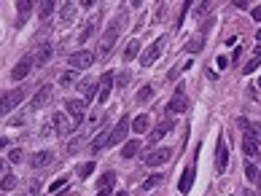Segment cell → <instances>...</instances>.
Wrapping results in <instances>:
<instances>
[{
  "instance_id": "obj_36",
  "label": "cell",
  "mask_w": 261,
  "mask_h": 196,
  "mask_svg": "<svg viewBox=\"0 0 261 196\" xmlns=\"http://www.w3.org/2000/svg\"><path fill=\"white\" fill-rule=\"evenodd\" d=\"M54 11V3H41V19H49Z\"/></svg>"
},
{
  "instance_id": "obj_10",
  "label": "cell",
  "mask_w": 261,
  "mask_h": 196,
  "mask_svg": "<svg viewBox=\"0 0 261 196\" xmlns=\"http://www.w3.org/2000/svg\"><path fill=\"white\" fill-rule=\"evenodd\" d=\"M78 91L87 97V102H94L100 97V81H78Z\"/></svg>"
},
{
  "instance_id": "obj_34",
  "label": "cell",
  "mask_w": 261,
  "mask_h": 196,
  "mask_svg": "<svg viewBox=\"0 0 261 196\" xmlns=\"http://www.w3.org/2000/svg\"><path fill=\"white\" fill-rule=\"evenodd\" d=\"M65 183H67V175H59V177H57V180L52 183V186H49V191H59V188L65 186Z\"/></svg>"
},
{
  "instance_id": "obj_30",
  "label": "cell",
  "mask_w": 261,
  "mask_h": 196,
  "mask_svg": "<svg viewBox=\"0 0 261 196\" xmlns=\"http://www.w3.org/2000/svg\"><path fill=\"white\" fill-rule=\"evenodd\" d=\"M14 186H16V177H14V175H3V183H0V188H3V191H11Z\"/></svg>"
},
{
  "instance_id": "obj_37",
  "label": "cell",
  "mask_w": 261,
  "mask_h": 196,
  "mask_svg": "<svg viewBox=\"0 0 261 196\" xmlns=\"http://www.w3.org/2000/svg\"><path fill=\"white\" fill-rule=\"evenodd\" d=\"M251 16H253V19H256V22H261V5H256V8L251 11Z\"/></svg>"
},
{
  "instance_id": "obj_14",
  "label": "cell",
  "mask_w": 261,
  "mask_h": 196,
  "mask_svg": "<svg viewBox=\"0 0 261 196\" xmlns=\"http://www.w3.org/2000/svg\"><path fill=\"white\" fill-rule=\"evenodd\" d=\"M226 164H229V151H226V142L218 140V148H215V167H218V172H224Z\"/></svg>"
},
{
  "instance_id": "obj_35",
  "label": "cell",
  "mask_w": 261,
  "mask_h": 196,
  "mask_svg": "<svg viewBox=\"0 0 261 196\" xmlns=\"http://www.w3.org/2000/svg\"><path fill=\"white\" fill-rule=\"evenodd\" d=\"M73 14H76V5H70V3L62 5V19H73Z\"/></svg>"
},
{
  "instance_id": "obj_42",
  "label": "cell",
  "mask_w": 261,
  "mask_h": 196,
  "mask_svg": "<svg viewBox=\"0 0 261 196\" xmlns=\"http://www.w3.org/2000/svg\"><path fill=\"white\" fill-rule=\"evenodd\" d=\"M256 56H259V59H261V43L256 46Z\"/></svg>"
},
{
  "instance_id": "obj_19",
  "label": "cell",
  "mask_w": 261,
  "mask_h": 196,
  "mask_svg": "<svg viewBox=\"0 0 261 196\" xmlns=\"http://www.w3.org/2000/svg\"><path fill=\"white\" fill-rule=\"evenodd\" d=\"M140 145H143L140 140H129V142H124V148H121V156H124V159H135V156L140 153Z\"/></svg>"
},
{
  "instance_id": "obj_25",
  "label": "cell",
  "mask_w": 261,
  "mask_h": 196,
  "mask_svg": "<svg viewBox=\"0 0 261 196\" xmlns=\"http://www.w3.org/2000/svg\"><path fill=\"white\" fill-rule=\"evenodd\" d=\"M94 167H97L94 161H84V164L78 167V177H89V175L94 172Z\"/></svg>"
},
{
  "instance_id": "obj_7",
  "label": "cell",
  "mask_w": 261,
  "mask_h": 196,
  "mask_svg": "<svg viewBox=\"0 0 261 196\" xmlns=\"http://www.w3.org/2000/svg\"><path fill=\"white\" fill-rule=\"evenodd\" d=\"M32 67H35V56H32V54H30V56H22V59L14 65V70H11V78H14V81L27 78V76H30Z\"/></svg>"
},
{
  "instance_id": "obj_16",
  "label": "cell",
  "mask_w": 261,
  "mask_h": 196,
  "mask_svg": "<svg viewBox=\"0 0 261 196\" xmlns=\"http://www.w3.org/2000/svg\"><path fill=\"white\" fill-rule=\"evenodd\" d=\"M111 89H113V73H105V76L100 78V97H97V102H105L108 97H111Z\"/></svg>"
},
{
  "instance_id": "obj_27",
  "label": "cell",
  "mask_w": 261,
  "mask_h": 196,
  "mask_svg": "<svg viewBox=\"0 0 261 196\" xmlns=\"http://www.w3.org/2000/svg\"><path fill=\"white\" fill-rule=\"evenodd\" d=\"M245 175H248V180H259V167L253 164V161L245 164Z\"/></svg>"
},
{
  "instance_id": "obj_3",
  "label": "cell",
  "mask_w": 261,
  "mask_h": 196,
  "mask_svg": "<svg viewBox=\"0 0 261 196\" xmlns=\"http://www.w3.org/2000/svg\"><path fill=\"white\" fill-rule=\"evenodd\" d=\"M129 126H132V121H129V116H121L118 118V124L113 126L111 132H108V145H121L124 137H127Z\"/></svg>"
},
{
  "instance_id": "obj_39",
  "label": "cell",
  "mask_w": 261,
  "mask_h": 196,
  "mask_svg": "<svg viewBox=\"0 0 261 196\" xmlns=\"http://www.w3.org/2000/svg\"><path fill=\"white\" fill-rule=\"evenodd\" d=\"M226 65H229V59H226V56H218V67H221V70H224Z\"/></svg>"
},
{
  "instance_id": "obj_9",
  "label": "cell",
  "mask_w": 261,
  "mask_h": 196,
  "mask_svg": "<svg viewBox=\"0 0 261 196\" xmlns=\"http://www.w3.org/2000/svg\"><path fill=\"white\" fill-rule=\"evenodd\" d=\"M186 108H189V97H186L183 86H178V89H175V94H173V100H170V105H167V111L170 113H183Z\"/></svg>"
},
{
  "instance_id": "obj_8",
  "label": "cell",
  "mask_w": 261,
  "mask_h": 196,
  "mask_svg": "<svg viewBox=\"0 0 261 196\" xmlns=\"http://www.w3.org/2000/svg\"><path fill=\"white\" fill-rule=\"evenodd\" d=\"M162 49H164V38H159L156 43H151L148 49H145V54L140 56V65H143V67H151V65L159 59V56H162Z\"/></svg>"
},
{
  "instance_id": "obj_33",
  "label": "cell",
  "mask_w": 261,
  "mask_h": 196,
  "mask_svg": "<svg viewBox=\"0 0 261 196\" xmlns=\"http://www.w3.org/2000/svg\"><path fill=\"white\" fill-rule=\"evenodd\" d=\"M22 159H25V153H22V151H19V148H14V151H11V153H8V161H11V164H19V161H22Z\"/></svg>"
},
{
  "instance_id": "obj_24",
  "label": "cell",
  "mask_w": 261,
  "mask_h": 196,
  "mask_svg": "<svg viewBox=\"0 0 261 196\" xmlns=\"http://www.w3.org/2000/svg\"><path fill=\"white\" fill-rule=\"evenodd\" d=\"M151 97H154V86H143V89L138 91V97H135V100H138L140 105H143V102H148Z\"/></svg>"
},
{
  "instance_id": "obj_6",
  "label": "cell",
  "mask_w": 261,
  "mask_h": 196,
  "mask_svg": "<svg viewBox=\"0 0 261 196\" xmlns=\"http://www.w3.org/2000/svg\"><path fill=\"white\" fill-rule=\"evenodd\" d=\"M173 159V148H154V151L145 156V167H162V164H167V161Z\"/></svg>"
},
{
  "instance_id": "obj_22",
  "label": "cell",
  "mask_w": 261,
  "mask_h": 196,
  "mask_svg": "<svg viewBox=\"0 0 261 196\" xmlns=\"http://www.w3.org/2000/svg\"><path fill=\"white\" fill-rule=\"evenodd\" d=\"M138 51H140V40L135 38V40H129L127 51H124V59H135V56H138Z\"/></svg>"
},
{
  "instance_id": "obj_17",
  "label": "cell",
  "mask_w": 261,
  "mask_h": 196,
  "mask_svg": "<svg viewBox=\"0 0 261 196\" xmlns=\"http://www.w3.org/2000/svg\"><path fill=\"white\" fill-rule=\"evenodd\" d=\"M191 183H194V167H186L183 175H180L178 191H180V194H189V191H191Z\"/></svg>"
},
{
  "instance_id": "obj_23",
  "label": "cell",
  "mask_w": 261,
  "mask_h": 196,
  "mask_svg": "<svg viewBox=\"0 0 261 196\" xmlns=\"http://www.w3.org/2000/svg\"><path fill=\"white\" fill-rule=\"evenodd\" d=\"M111 186H116V172H105L97 183V188H111Z\"/></svg>"
},
{
  "instance_id": "obj_18",
  "label": "cell",
  "mask_w": 261,
  "mask_h": 196,
  "mask_svg": "<svg viewBox=\"0 0 261 196\" xmlns=\"http://www.w3.org/2000/svg\"><path fill=\"white\" fill-rule=\"evenodd\" d=\"M32 56H35V65H46V62L52 59V46H49V43H41Z\"/></svg>"
},
{
  "instance_id": "obj_1",
  "label": "cell",
  "mask_w": 261,
  "mask_h": 196,
  "mask_svg": "<svg viewBox=\"0 0 261 196\" xmlns=\"http://www.w3.org/2000/svg\"><path fill=\"white\" fill-rule=\"evenodd\" d=\"M118 40V27H108V30L103 32V38H100V49H97V59H105L108 54L113 51V46H116Z\"/></svg>"
},
{
  "instance_id": "obj_29",
  "label": "cell",
  "mask_w": 261,
  "mask_h": 196,
  "mask_svg": "<svg viewBox=\"0 0 261 196\" xmlns=\"http://www.w3.org/2000/svg\"><path fill=\"white\" fill-rule=\"evenodd\" d=\"M59 84H62V86H70V84H78V81H76V70H70V73H62Z\"/></svg>"
},
{
  "instance_id": "obj_15",
  "label": "cell",
  "mask_w": 261,
  "mask_h": 196,
  "mask_svg": "<svg viewBox=\"0 0 261 196\" xmlns=\"http://www.w3.org/2000/svg\"><path fill=\"white\" fill-rule=\"evenodd\" d=\"M52 161H54V153L52 151H38L35 156L30 159V164L35 167V169H43V167H49Z\"/></svg>"
},
{
  "instance_id": "obj_31",
  "label": "cell",
  "mask_w": 261,
  "mask_h": 196,
  "mask_svg": "<svg viewBox=\"0 0 261 196\" xmlns=\"http://www.w3.org/2000/svg\"><path fill=\"white\" fill-rule=\"evenodd\" d=\"M261 65V59H259V56H253V59L251 62H248V65L245 67H242V76H248V73H253V70H256V67Z\"/></svg>"
},
{
  "instance_id": "obj_20",
  "label": "cell",
  "mask_w": 261,
  "mask_h": 196,
  "mask_svg": "<svg viewBox=\"0 0 261 196\" xmlns=\"http://www.w3.org/2000/svg\"><path fill=\"white\" fill-rule=\"evenodd\" d=\"M16 11H19V19H16V25H25V19L27 16H30V11H32V3H25V0H19V3H16Z\"/></svg>"
},
{
  "instance_id": "obj_45",
  "label": "cell",
  "mask_w": 261,
  "mask_h": 196,
  "mask_svg": "<svg viewBox=\"0 0 261 196\" xmlns=\"http://www.w3.org/2000/svg\"><path fill=\"white\" fill-rule=\"evenodd\" d=\"M256 86H259V89H261V76H259V81H256Z\"/></svg>"
},
{
  "instance_id": "obj_41",
  "label": "cell",
  "mask_w": 261,
  "mask_h": 196,
  "mask_svg": "<svg viewBox=\"0 0 261 196\" xmlns=\"http://www.w3.org/2000/svg\"><path fill=\"white\" fill-rule=\"evenodd\" d=\"M256 186H259V194H261V169H259V180H256Z\"/></svg>"
},
{
  "instance_id": "obj_4",
  "label": "cell",
  "mask_w": 261,
  "mask_h": 196,
  "mask_svg": "<svg viewBox=\"0 0 261 196\" xmlns=\"http://www.w3.org/2000/svg\"><path fill=\"white\" fill-rule=\"evenodd\" d=\"M22 97H25V91L22 89H11V91H3V97H0V113H11L16 105L22 102Z\"/></svg>"
},
{
  "instance_id": "obj_38",
  "label": "cell",
  "mask_w": 261,
  "mask_h": 196,
  "mask_svg": "<svg viewBox=\"0 0 261 196\" xmlns=\"http://www.w3.org/2000/svg\"><path fill=\"white\" fill-rule=\"evenodd\" d=\"M97 196H113V188H100Z\"/></svg>"
},
{
  "instance_id": "obj_5",
  "label": "cell",
  "mask_w": 261,
  "mask_h": 196,
  "mask_svg": "<svg viewBox=\"0 0 261 196\" xmlns=\"http://www.w3.org/2000/svg\"><path fill=\"white\" fill-rule=\"evenodd\" d=\"M65 113L70 116L73 124L78 126L84 121V113H87V102L84 100H65Z\"/></svg>"
},
{
  "instance_id": "obj_13",
  "label": "cell",
  "mask_w": 261,
  "mask_h": 196,
  "mask_svg": "<svg viewBox=\"0 0 261 196\" xmlns=\"http://www.w3.org/2000/svg\"><path fill=\"white\" fill-rule=\"evenodd\" d=\"M49 100H52V86H41V89L35 91V97H32V108L41 111V108H46Z\"/></svg>"
},
{
  "instance_id": "obj_11",
  "label": "cell",
  "mask_w": 261,
  "mask_h": 196,
  "mask_svg": "<svg viewBox=\"0 0 261 196\" xmlns=\"http://www.w3.org/2000/svg\"><path fill=\"white\" fill-rule=\"evenodd\" d=\"M73 129H76V124H73L65 113H57L54 116V132L57 135H67V132H73Z\"/></svg>"
},
{
  "instance_id": "obj_44",
  "label": "cell",
  "mask_w": 261,
  "mask_h": 196,
  "mask_svg": "<svg viewBox=\"0 0 261 196\" xmlns=\"http://www.w3.org/2000/svg\"><path fill=\"white\" fill-rule=\"evenodd\" d=\"M256 40H259V43H261V30H259V32H256Z\"/></svg>"
},
{
  "instance_id": "obj_21",
  "label": "cell",
  "mask_w": 261,
  "mask_h": 196,
  "mask_svg": "<svg viewBox=\"0 0 261 196\" xmlns=\"http://www.w3.org/2000/svg\"><path fill=\"white\" fill-rule=\"evenodd\" d=\"M148 126H151V118L148 116H138V118H135V124H132V129L140 135V132H148Z\"/></svg>"
},
{
  "instance_id": "obj_12",
  "label": "cell",
  "mask_w": 261,
  "mask_h": 196,
  "mask_svg": "<svg viewBox=\"0 0 261 196\" xmlns=\"http://www.w3.org/2000/svg\"><path fill=\"white\" fill-rule=\"evenodd\" d=\"M173 126H175V124H173V121H170V118H167V121H162V124H159L156 129L148 135V142H151V145H156V142L162 140L164 135H170V132H173Z\"/></svg>"
},
{
  "instance_id": "obj_2",
  "label": "cell",
  "mask_w": 261,
  "mask_h": 196,
  "mask_svg": "<svg viewBox=\"0 0 261 196\" xmlns=\"http://www.w3.org/2000/svg\"><path fill=\"white\" fill-rule=\"evenodd\" d=\"M67 62H70V70H87V67H92L94 62H97V54L81 49V51H76V54H70Z\"/></svg>"
},
{
  "instance_id": "obj_40",
  "label": "cell",
  "mask_w": 261,
  "mask_h": 196,
  "mask_svg": "<svg viewBox=\"0 0 261 196\" xmlns=\"http://www.w3.org/2000/svg\"><path fill=\"white\" fill-rule=\"evenodd\" d=\"M242 196H256V194H253L251 188H245V191H242Z\"/></svg>"
},
{
  "instance_id": "obj_43",
  "label": "cell",
  "mask_w": 261,
  "mask_h": 196,
  "mask_svg": "<svg viewBox=\"0 0 261 196\" xmlns=\"http://www.w3.org/2000/svg\"><path fill=\"white\" fill-rule=\"evenodd\" d=\"M113 196H127V191H118V194H113Z\"/></svg>"
},
{
  "instance_id": "obj_26",
  "label": "cell",
  "mask_w": 261,
  "mask_h": 196,
  "mask_svg": "<svg viewBox=\"0 0 261 196\" xmlns=\"http://www.w3.org/2000/svg\"><path fill=\"white\" fill-rule=\"evenodd\" d=\"M202 46H205V40L194 38V40H189V43H186V51H189V54H194V51H202Z\"/></svg>"
},
{
  "instance_id": "obj_28",
  "label": "cell",
  "mask_w": 261,
  "mask_h": 196,
  "mask_svg": "<svg viewBox=\"0 0 261 196\" xmlns=\"http://www.w3.org/2000/svg\"><path fill=\"white\" fill-rule=\"evenodd\" d=\"M92 32H94V22H89V25L81 30V35H78V40H81V43H87V40L92 38Z\"/></svg>"
},
{
  "instance_id": "obj_32",
  "label": "cell",
  "mask_w": 261,
  "mask_h": 196,
  "mask_svg": "<svg viewBox=\"0 0 261 196\" xmlns=\"http://www.w3.org/2000/svg\"><path fill=\"white\" fill-rule=\"evenodd\" d=\"M159 183H162V177H159V175H151L148 180L143 183V191H151V188H154V186H159Z\"/></svg>"
}]
</instances>
